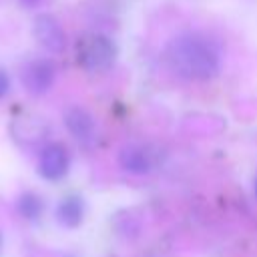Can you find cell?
Here are the masks:
<instances>
[{
    "label": "cell",
    "instance_id": "1",
    "mask_svg": "<svg viewBox=\"0 0 257 257\" xmlns=\"http://www.w3.org/2000/svg\"><path fill=\"white\" fill-rule=\"evenodd\" d=\"M167 58L171 68L179 76L191 80L213 78L221 66V54L217 44L199 32H187L177 36L167 48Z\"/></svg>",
    "mask_w": 257,
    "mask_h": 257
},
{
    "label": "cell",
    "instance_id": "2",
    "mask_svg": "<svg viewBox=\"0 0 257 257\" xmlns=\"http://www.w3.org/2000/svg\"><path fill=\"white\" fill-rule=\"evenodd\" d=\"M116 56L114 42L100 32H86L76 42V60L88 72H104Z\"/></svg>",
    "mask_w": 257,
    "mask_h": 257
},
{
    "label": "cell",
    "instance_id": "3",
    "mask_svg": "<svg viewBox=\"0 0 257 257\" xmlns=\"http://www.w3.org/2000/svg\"><path fill=\"white\" fill-rule=\"evenodd\" d=\"M118 163L124 171L133 173V175H145V173H151L157 167L159 151L151 145L133 143V145H126V147L120 149Z\"/></svg>",
    "mask_w": 257,
    "mask_h": 257
},
{
    "label": "cell",
    "instance_id": "4",
    "mask_svg": "<svg viewBox=\"0 0 257 257\" xmlns=\"http://www.w3.org/2000/svg\"><path fill=\"white\" fill-rule=\"evenodd\" d=\"M32 34H34L36 42L42 48H46L48 52L58 54L66 46V34L62 30L60 22L52 14H38L32 24Z\"/></svg>",
    "mask_w": 257,
    "mask_h": 257
},
{
    "label": "cell",
    "instance_id": "5",
    "mask_svg": "<svg viewBox=\"0 0 257 257\" xmlns=\"http://www.w3.org/2000/svg\"><path fill=\"white\" fill-rule=\"evenodd\" d=\"M56 68L46 58H36L28 62L22 70V84L30 94H44L54 84Z\"/></svg>",
    "mask_w": 257,
    "mask_h": 257
},
{
    "label": "cell",
    "instance_id": "6",
    "mask_svg": "<svg viewBox=\"0 0 257 257\" xmlns=\"http://www.w3.org/2000/svg\"><path fill=\"white\" fill-rule=\"evenodd\" d=\"M68 165H70V157L66 147L60 143H50L40 153L38 173L48 181H58L68 173Z\"/></svg>",
    "mask_w": 257,
    "mask_h": 257
},
{
    "label": "cell",
    "instance_id": "7",
    "mask_svg": "<svg viewBox=\"0 0 257 257\" xmlns=\"http://www.w3.org/2000/svg\"><path fill=\"white\" fill-rule=\"evenodd\" d=\"M10 133L14 137V141H18L20 145H36L40 143L46 133H48V126L42 118L34 116V114H24V116H18L12 120L10 124Z\"/></svg>",
    "mask_w": 257,
    "mask_h": 257
},
{
    "label": "cell",
    "instance_id": "8",
    "mask_svg": "<svg viewBox=\"0 0 257 257\" xmlns=\"http://www.w3.org/2000/svg\"><path fill=\"white\" fill-rule=\"evenodd\" d=\"M64 124L68 133L78 141H90L96 133V124L92 114L82 106H70L64 112Z\"/></svg>",
    "mask_w": 257,
    "mask_h": 257
},
{
    "label": "cell",
    "instance_id": "9",
    "mask_svg": "<svg viewBox=\"0 0 257 257\" xmlns=\"http://www.w3.org/2000/svg\"><path fill=\"white\" fill-rule=\"evenodd\" d=\"M84 217V203L78 195L64 197L56 207V219L64 227H78Z\"/></svg>",
    "mask_w": 257,
    "mask_h": 257
},
{
    "label": "cell",
    "instance_id": "10",
    "mask_svg": "<svg viewBox=\"0 0 257 257\" xmlns=\"http://www.w3.org/2000/svg\"><path fill=\"white\" fill-rule=\"evenodd\" d=\"M16 209H18L20 217H24L28 221H36L42 215L44 203L36 193H22L16 201Z\"/></svg>",
    "mask_w": 257,
    "mask_h": 257
},
{
    "label": "cell",
    "instance_id": "11",
    "mask_svg": "<svg viewBox=\"0 0 257 257\" xmlns=\"http://www.w3.org/2000/svg\"><path fill=\"white\" fill-rule=\"evenodd\" d=\"M8 90H10V78H8V74L0 68V98H4Z\"/></svg>",
    "mask_w": 257,
    "mask_h": 257
},
{
    "label": "cell",
    "instance_id": "12",
    "mask_svg": "<svg viewBox=\"0 0 257 257\" xmlns=\"http://www.w3.org/2000/svg\"><path fill=\"white\" fill-rule=\"evenodd\" d=\"M44 0H20V4L22 6H28V8H32V6H38V4H42Z\"/></svg>",
    "mask_w": 257,
    "mask_h": 257
},
{
    "label": "cell",
    "instance_id": "13",
    "mask_svg": "<svg viewBox=\"0 0 257 257\" xmlns=\"http://www.w3.org/2000/svg\"><path fill=\"white\" fill-rule=\"evenodd\" d=\"M255 195H257V177H255Z\"/></svg>",
    "mask_w": 257,
    "mask_h": 257
},
{
    "label": "cell",
    "instance_id": "14",
    "mask_svg": "<svg viewBox=\"0 0 257 257\" xmlns=\"http://www.w3.org/2000/svg\"><path fill=\"white\" fill-rule=\"evenodd\" d=\"M0 247H2V233H0Z\"/></svg>",
    "mask_w": 257,
    "mask_h": 257
},
{
    "label": "cell",
    "instance_id": "15",
    "mask_svg": "<svg viewBox=\"0 0 257 257\" xmlns=\"http://www.w3.org/2000/svg\"><path fill=\"white\" fill-rule=\"evenodd\" d=\"M106 257H114V255H106Z\"/></svg>",
    "mask_w": 257,
    "mask_h": 257
},
{
    "label": "cell",
    "instance_id": "16",
    "mask_svg": "<svg viewBox=\"0 0 257 257\" xmlns=\"http://www.w3.org/2000/svg\"><path fill=\"white\" fill-rule=\"evenodd\" d=\"M66 257H70V255H66Z\"/></svg>",
    "mask_w": 257,
    "mask_h": 257
}]
</instances>
